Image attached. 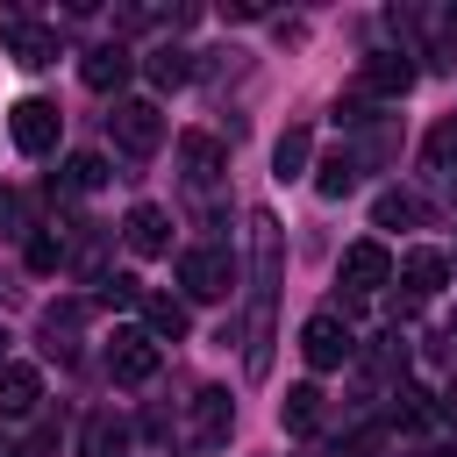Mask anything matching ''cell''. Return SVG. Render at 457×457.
<instances>
[{
	"label": "cell",
	"instance_id": "1",
	"mask_svg": "<svg viewBox=\"0 0 457 457\" xmlns=\"http://www.w3.org/2000/svg\"><path fill=\"white\" fill-rule=\"evenodd\" d=\"M57 129H64V114H57L50 100H14V107H7V136H14L21 157H50V150H57Z\"/></svg>",
	"mask_w": 457,
	"mask_h": 457
},
{
	"label": "cell",
	"instance_id": "2",
	"mask_svg": "<svg viewBox=\"0 0 457 457\" xmlns=\"http://www.w3.org/2000/svg\"><path fill=\"white\" fill-rule=\"evenodd\" d=\"M107 136H114V150H129V157H150V150L164 143V114H157L150 100H121V107L107 114Z\"/></svg>",
	"mask_w": 457,
	"mask_h": 457
},
{
	"label": "cell",
	"instance_id": "3",
	"mask_svg": "<svg viewBox=\"0 0 457 457\" xmlns=\"http://www.w3.org/2000/svg\"><path fill=\"white\" fill-rule=\"evenodd\" d=\"M300 357H307L314 371H336V364H350V357H357V336L321 307V314H307V328H300Z\"/></svg>",
	"mask_w": 457,
	"mask_h": 457
},
{
	"label": "cell",
	"instance_id": "4",
	"mask_svg": "<svg viewBox=\"0 0 457 457\" xmlns=\"http://www.w3.org/2000/svg\"><path fill=\"white\" fill-rule=\"evenodd\" d=\"M107 371H114V386H150V378H157V343H150V328H114Z\"/></svg>",
	"mask_w": 457,
	"mask_h": 457
},
{
	"label": "cell",
	"instance_id": "5",
	"mask_svg": "<svg viewBox=\"0 0 457 457\" xmlns=\"http://www.w3.org/2000/svg\"><path fill=\"white\" fill-rule=\"evenodd\" d=\"M179 286H186L193 300H228L236 264H228L221 250H186V257H179Z\"/></svg>",
	"mask_w": 457,
	"mask_h": 457
},
{
	"label": "cell",
	"instance_id": "6",
	"mask_svg": "<svg viewBox=\"0 0 457 457\" xmlns=\"http://www.w3.org/2000/svg\"><path fill=\"white\" fill-rule=\"evenodd\" d=\"M336 278H343L350 293H378V286H393V250H386V243H350Z\"/></svg>",
	"mask_w": 457,
	"mask_h": 457
},
{
	"label": "cell",
	"instance_id": "7",
	"mask_svg": "<svg viewBox=\"0 0 457 457\" xmlns=\"http://www.w3.org/2000/svg\"><path fill=\"white\" fill-rule=\"evenodd\" d=\"M0 43H7V57H14V64H29V71L57 57V36H50V29H36V21H21V14H0Z\"/></svg>",
	"mask_w": 457,
	"mask_h": 457
},
{
	"label": "cell",
	"instance_id": "8",
	"mask_svg": "<svg viewBox=\"0 0 457 457\" xmlns=\"http://www.w3.org/2000/svg\"><path fill=\"white\" fill-rule=\"evenodd\" d=\"M393 278L407 286V300H436V293H443V278H450V264H443L436 250H407V257L393 264Z\"/></svg>",
	"mask_w": 457,
	"mask_h": 457
},
{
	"label": "cell",
	"instance_id": "9",
	"mask_svg": "<svg viewBox=\"0 0 457 457\" xmlns=\"http://www.w3.org/2000/svg\"><path fill=\"white\" fill-rule=\"evenodd\" d=\"M121 236H129L136 257H164V250H171V221H164V207H129Z\"/></svg>",
	"mask_w": 457,
	"mask_h": 457
},
{
	"label": "cell",
	"instance_id": "10",
	"mask_svg": "<svg viewBox=\"0 0 457 457\" xmlns=\"http://www.w3.org/2000/svg\"><path fill=\"white\" fill-rule=\"evenodd\" d=\"M36 400H43V371L36 364H0V414H36Z\"/></svg>",
	"mask_w": 457,
	"mask_h": 457
},
{
	"label": "cell",
	"instance_id": "11",
	"mask_svg": "<svg viewBox=\"0 0 457 457\" xmlns=\"http://www.w3.org/2000/svg\"><path fill=\"white\" fill-rule=\"evenodd\" d=\"M129 71H136V64H129V50H121V43H100V50H86V64H79V79H86L93 93H114Z\"/></svg>",
	"mask_w": 457,
	"mask_h": 457
},
{
	"label": "cell",
	"instance_id": "12",
	"mask_svg": "<svg viewBox=\"0 0 457 457\" xmlns=\"http://www.w3.org/2000/svg\"><path fill=\"white\" fill-rule=\"evenodd\" d=\"M407 86H414V64H407V57H393V50L364 57V93H378V100H400Z\"/></svg>",
	"mask_w": 457,
	"mask_h": 457
},
{
	"label": "cell",
	"instance_id": "13",
	"mask_svg": "<svg viewBox=\"0 0 457 457\" xmlns=\"http://www.w3.org/2000/svg\"><path fill=\"white\" fill-rule=\"evenodd\" d=\"M193 436H200V443H221V436H228V393H221V386L193 393Z\"/></svg>",
	"mask_w": 457,
	"mask_h": 457
},
{
	"label": "cell",
	"instance_id": "14",
	"mask_svg": "<svg viewBox=\"0 0 457 457\" xmlns=\"http://www.w3.org/2000/svg\"><path fill=\"white\" fill-rule=\"evenodd\" d=\"M307 150H314V136H307V129H286V136L271 143V179H278V186L300 179V171H307Z\"/></svg>",
	"mask_w": 457,
	"mask_h": 457
},
{
	"label": "cell",
	"instance_id": "15",
	"mask_svg": "<svg viewBox=\"0 0 457 457\" xmlns=\"http://www.w3.org/2000/svg\"><path fill=\"white\" fill-rule=\"evenodd\" d=\"M143 321H150V343H157V336H164V343L186 336V307H179L171 293H143Z\"/></svg>",
	"mask_w": 457,
	"mask_h": 457
},
{
	"label": "cell",
	"instance_id": "16",
	"mask_svg": "<svg viewBox=\"0 0 457 457\" xmlns=\"http://www.w3.org/2000/svg\"><path fill=\"white\" fill-rule=\"evenodd\" d=\"M100 186H107V157H100V150L64 157V193H100Z\"/></svg>",
	"mask_w": 457,
	"mask_h": 457
},
{
	"label": "cell",
	"instance_id": "17",
	"mask_svg": "<svg viewBox=\"0 0 457 457\" xmlns=\"http://www.w3.org/2000/svg\"><path fill=\"white\" fill-rule=\"evenodd\" d=\"M350 186H357V157H350V150H328V157H321V171H314V193L343 200Z\"/></svg>",
	"mask_w": 457,
	"mask_h": 457
},
{
	"label": "cell",
	"instance_id": "18",
	"mask_svg": "<svg viewBox=\"0 0 457 457\" xmlns=\"http://www.w3.org/2000/svg\"><path fill=\"white\" fill-rule=\"evenodd\" d=\"M278 414H286V428H293V436H314V428H321V393H314V386H293Z\"/></svg>",
	"mask_w": 457,
	"mask_h": 457
},
{
	"label": "cell",
	"instance_id": "19",
	"mask_svg": "<svg viewBox=\"0 0 457 457\" xmlns=\"http://www.w3.org/2000/svg\"><path fill=\"white\" fill-rule=\"evenodd\" d=\"M79 457H121V421L114 414H93L86 436H79Z\"/></svg>",
	"mask_w": 457,
	"mask_h": 457
},
{
	"label": "cell",
	"instance_id": "20",
	"mask_svg": "<svg viewBox=\"0 0 457 457\" xmlns=\"http://www.w3.org/2000/svg\"><path fill=\"white\" fill-rule=\"evenodd\" d=\"M371 221L378 228H407V221H421V200L414 193H378L371 200Z\"/></svg>",
	"mask_w": 457,
	"mask_h": 457
},
{
	"label": "cell",
	"instance_id": "21",
	"mask_svg": "<svg viewBox=\"0 0 457 457\" xmlns=\"http://www.w3.org/2000/svg\"><path fill=\"white\" fill-rule=\"evenodd\" d=\"M150 79H157V86H186V79H193V64H186V50H171V43H164V50L150 57Z\"/></svg>",
	"mask_w": 457,
	"mask_h": 457
},
{
	"label": "cell",
	"instance_id": "22",
	"mask_svg": "<svg viewBox=\"0 0 457 457\" xmlns=\"http://www.w3.org/2000/svg\"><path fill=\"white\" fill-rule=\"evenodd\" d=\"M179 150H186V164H193V179H214V164H221V143H207V136H186Z\"/></svg>",
	"mask_w": 457,
	"mask_h": 457
},
{
	"label": "cell",
	"instance_id": "23",
	"mask_svg": "<svg viewBox=\"0 0 457 457\" xmlns=\"http://www.w3.org/2000/svg\"><path fill=\"white\" fill-rule=\"evenodd\" d=\"M21 257H29V271H57V264H64V243H57V236H29Z\"/></svg>",
	"mask_w": 457,
	"mask_h": 457
},
{
	"label": "cell",
	"instance_id": "24",
	"mask_svg": "<svg viewBox=\"0 0 457 457\" xmlns=\"http://www.w3.org/2000/svg\"><path fill=\"white\" fill-rule=\"evenodd\" d=\"M428 164H457V121H436V136H428Z\"/></svg>",
	"mask_w": 457,
	"mask_h": 457
},
{
	"label": "cell",
	"instance_id": "25",
	"mask_svg": "<svg viewBox=\"0 0 457 457\" xmlns=\"http://www.w3.org/2000/svg\"><path fill=\"white\" fill-rule=\"evenodd\" d=\"M100 300H107V307H136L143 286H136V278H100Z\"/></svg>",
	"mask_w": 457,
	"mask_h": 457
},
{
	"label": "cell",
	"instance_id": "26",
	"mask_svg": "<svg viewBox=\"0 0 457 457\" xmlns=\"http://www.w3.org/2000/svg\"><path fill=\"white\" fill-rule=\"evenodd\" d=\"M400 421H428V393L421 386H400V407H393Z\"/></svg>",
	"mask_w": 457,
	"mask_h": 457
},
{
	"label": "cell",
	"instance_id": "27",
	"mask_svg": "<svg viewBox=\"0 0 457 457\" xmlns=\"http://www.w3.org/2000/svg\"><path fill=\"white\" fill-rule=\"evenodd\" d=\"M371 443H378V428H357V436L336 443V457H371Z\"/></svg>",
	"mask_w": 457,
	"mask_h": 457
},
{
	"label": "cell",
	"instance_id": "28",
	"mask_svg": "<svg viewBox=\"0 0 457 457\" xmlns=\"http://www.w3.org/2000/svg\"><path fill=\"white\" fill-rule=\"evenodd\" d=\"M436 414H443V421H450V428H457V386H450V393H443V407H436Z\"/></svg>",
	"mask_w": 457,
	"mask_h": 457
},
{
	"label": "cell",
	"instance_id": "29",
	"mask_svg": "<svg viewBox=\"0 0 457 457\" xmlns=\"http://www.w3.org/2000/svg\"><path fill=\"white\" fill-rule=\"evenodd\" d=\"M443 36H457V7H450V14H443Z\"/></svg>",
	"mask_w": 457,
	"mask_h": 457
},
{
	"label": "cell",
	"instance_id": "30",
	"mask_svg": "<svg viewBox=\"0 0 457 457\" xmlns=\"http://www.w3.org/2000/svg\"><path fill=\"white\" fill-rule=\"evenodd\" d=\"M428 457H457V450H428Z\"/></svg>",
	"mask_w": 457,
	"mask_h": 457
},
{
	"label": "cell",
	"instance_id": "31",
	"mask_svg": "<svg viewBox=\"0 0 457 457\" xmlns=\"http://www.w3.org/2000/svg\"><path fill=\"white\" fill-rule=\"evenodd\" d=\"M0 457H14V443H0Z\"/></svg>",
	"mask_w": 457,
	"mask_h": 457
},
{
	"label": "cell",
	"instance_id": "32",
	"mask_svg": "<svg viewBox=\"0 0 457 457\" xmlns=\"http://www.w3.org/2000/svg\"><path fill=\"white\" fill-rule=\"evenodd\" d=\"M450 343H457V321H450Z\"/></svg>",
	"mask_w": 457,
	"mask_h": 457
},
{
	"label": "cell",
	"instance_id": "33",
	"mask_svg": "<svg viewBox=\"0 0 457 457\" xmlns=\"http://www.w3.org/2000/svg\"><path fill=\"white\" fill-rule=\"evenodd\" d=\"M0 343H7V336H0Z\"/></svg>",
	"mask_w": 457,
	"mask_h": 457
}]
</instances>
